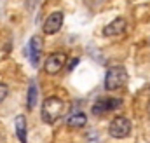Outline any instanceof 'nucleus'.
<instances>
[{
	"label": "nucleus",
	"instance_id": "nucleus-10",
	"mask_svg": "<svg viewBox=\"0 0 150 143\" xmlns=\"http://www.w3.org/2000/svg\"><path fill=\"white\" fill-rule=\"evenodd\" d=\"M14 124H16V136H18V140L21 143H28L26 142V119H25V115H18Z\"/></svg>",
	"mask_w": 150,
	"mask_h": 143
},
{
	"label": "nucleus",
	"instance_id": "nucleus-8",
	"mask_svg": "<svg viewBox=\"0 0 150 143\" xmlns=\"http://www.w3.org/2000/svg\"><path fill=\"white\" fill-rule=\"evenodd\" d=\"M40 56H42V40H40V37L35 35L30 38V61L33 67L38 65Z\"/></svg>",
	"mask_w": 150,
	"mask_h": 143
},
{
	"label": "nucleus",
	"instance_id": "nucleus-13",
	"mask_svg": "<svg viewBox=\"0 0 150 143\" xmlns=\"http://www.w3.org/2000/svg\"><path fill=\"white\" fill-rule=\"evenodd\" d=\"M77 63H79V58H75V59H72V61L68 63V67H67V70H74L75 67H77Z\"/></svg>",
	"mask_w": 150,
	"mask_h": 143
},
{
	"label": "nucleus",
	"instance_id": "nucleus-3",
	"mask_svg": "<svg viewBox=\"0 0 150 143\" xmlns=\"http://www.w3.org/2000/svg\"><path fill=\"white\" fill-rule=\"evenodd\" d=\"M108 135L112 138H117V140L127 138L131 135V120L127 117H122V115L113 117L110 126H108Z\"/></svg>",
	"mask_w": 150,
	"mask_h": 143
},
{
	"label": "nucleus",
	"instance_id": "nucleus-7",
	"mask_svg": "<svg viewBox=\"0 0 150 143\" xmlns=\"http://www.w3.org/2000/svg\"><path fill=\"white\" fill-rule=\"evenodd\" d=\"M127 26V21L124 18H115L113 21H110L105 28H103V35L105 37H117L120 35Z\"/></svg>",
	"mask_w": 150,
	"mask_h": 143
},
{
	"label": "nucleus",
	"instance_id": "nucleus-9",
	"mask_svg": "<svg viewBox=\"0 0 150 143\" xmlns=\"http://www.w3.org/2000/svg\"><path fill=\"white\" fill-rule=\"evenodd\" d=\"M67 124H68L70 129H80V127H84V126L87 124V117H86V113H82V112H75V113H72V115L68 117Z\"/></svg>",
	"mask_w": 150,
	"mask_h": 143
},
{
	"label": "nucleus",
	"instance_id": "nucleus-12",
	"mask_svg": "<svg viewBox=\"0 0 150 143\" xmlns=\"http://www.w3.org/2000/svg\"><path fill=\"white\" fill-rule=\"evenodd\" d=\"M7 94H9V87H7L4 82H0V103L7 98Z\"/></svg>",
	"mask_w": 150,
	"mask_h": 143
},
{
	"label": "nucleus",
	"instance_id": "nucleus-5",
	"mask_svg": "<svg viewBox=\"0 0 150 143\" xmlns=\"http://www.w3.org/2000/svg\"><path fill=\"white\" fill-rule=\"evenodd\" d=\"M63 19H65V16H63L61 11L51 12V14L45 18V21H44V26H42L44 33H45V35H54V33H58V32L61 30V26H63Z\"/></svg>",
	"mask_w": 150,
	"mask_h": 143
},
{
	"label": "nucleus",
	"instance_id": "nucleus-4",
	"mask_svg": "<svg viewBox=\"0 0 150 143\" xmlns=\"http://www.w3.org/2000/svg\"><path fill=\"white\" fill-rule=\"evenodd\" d=\"M65 65H67V54L65 52H54V54L47 56V59L44 63V72L49 75H56L61 72V68H65Z\"/></svg>",
	"mask_w": 150,
	"mask_h": 143
},
{
	"label": "nucleus",
	"instance_id": "nucleus-14",
	"mask_svg": "<svg viewBox=\"0 0 150 143\" xmlns=\"http://www.w3.org/2000/svg\"><path fill=\"white\" fill-rule=\"evenodd\" d=\"M147 108H149V113H150V103H149V107H147Z\"/></svg>",
	"mask_w": 150,
	"mask_h": 143
},
{
	"label": "nucleus",
	"instance_id": "nucleus-6",
	"mask_svg": "<svg viewBox=\"0 0 150 143\" xmlns=\"http://www.w3.org/2000/svg\"><path fill=\"white\" fill-rule=\"evenodd\" d=\"M117 107H120V100H117V98H101V100H98L94 105H93V113L94 115H103V113H107V112H112L115 110Z\"/></svg>",
	"mask_w": 150,
	"mask_h": 143
},
{
	"label": "nucleus",
	"instance_id": "nucleus-1",
	"mask_svg": "<svg viewBox=\"0 0 150 143\" xmlns=\"http://www.w3.org/2000/svg\"><path fill=\"white\" fill-rule=\"evenodd\" d=\"M63 113H65V101L58 96H51L42 103L40 117L45 124H54Z\"/></svg>",
	"mask_w": 150,
	"mask_h": 143
},
{
	"label": "nucleus",
	"instance_id": "nucleus-2",
	"mask_svg": "<svg viewBox=\"0 0 150 143\" xmlns=\"http://www.w3.org/2000/svg\"><path fill=\"white\" fill-rule=\"evenodd\" d=\"M127 84V72L122 65L110 67L105 77V89L107 91H117Z\"/></svg>",
	"mask_w": 150,
	"mask_h": 143
},
{
	"label": "nucleus",
	"instance_id": "nucleus-11",
	"mask_svg": "<svg viewBox=\"0 0 150 143\" xmlns=\"http://www.w3.org/2000/svg\"><path fill=\"white\" fill-rule=\"evenodd\" d=\"M37 84L35 82H32L30 86H28V100H26V107L28 110H33L35 107V103H37Z\"/></svg>",
	"mask_w": 150,
	"mask_h": 143
},
{
	"label": "nucleus",
	"instance_id": "nucleus-15",
	"mask_svg": "<svg viewBox=\"0 0 150 143\" xmlns=\"http://www.w3.org/2000/svg\"><path fill=\"white\" fill-rule=\"evenodd\" d=\"M149 44H150V40H149Z\"/></svg>",
	"mask_w": 150,
	"mask_h": 143
}]
</instances>
